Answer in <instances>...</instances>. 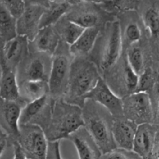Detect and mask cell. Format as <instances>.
<instances>
[{"instance_id":"obj_1","label":"cell","mask_w":159,"mask_h":159,"mask_svg":"<svg viewBox=\"0 0 159 159\" xmlns=\"http://www.w3.org/2000/svg\"><path fill=\"white\" fill-rule=\"evenodd\" d=\"M83 126L82 111L79 106L57 101L53 107L45 134L50 142L59 141L70 137Z\"/></svg>"},{"instance_id":"obj_2","label":"cell","mask_w":159,"mask_h":159,"mask_svg":"<svg viewBox=\"0 0 159 159\" xmlns=\"http://www.w3.org/2000/svg\"><path fill=\"white\" fill-rule=\"evenodd\" d=\"M99 71L93 62L77 61L71 67L69 80L67 86V102L79 106L84 102L85 97L97 85L100 79Z\"/></svg>"},{"instance_id":"obj_3","label":"cell","mask_w":159,"mask_h":159,"mask_svg":"<svg viewBox=\"0 0 159 159\" xmlns=\"http://www.w3.org/2000/svg\"><path fill=\"white\" fill-rule=\"evenodd\" d=\"M84 127L101 154L104 155L116 148L112 134V125L108 120L96 111L82 113Z\"/></svg>"},{"instance_id":"obj_4","label":"cell","mask_w":159,"mask_h":159,"mask_svg":"<svg viewBox=\"0 0 159 159\" xmlns=\"http://www.w3.org/2000/svg\"><path fill=\"white\" fill-rule=\"evenodd\" d=\"M25 129L20 133L19 144L26 159H48L49 144L45 132L37 125L22 126Z\"/></svg>"},{"instance_id":"obj_5","label":"cell","mask_w":159,"mask_h":159,"mask_svg":"<svg viewBox=\"0 0 159 159\" xmlns=\"http://www.w3.org/2000/svg\"><path fill=\"white\" fill-rule=\"evenodd\" d=\"M122 32L119 21L112 22L108 26L107 38L104 42L99 61V67L106 71L115 65L122 51Z\"/></svg>"},{"instance_id":"obj_6","label":"cell","mask_w":159,"mask_h":159,"mask_svg":"<svg viewBox=\"0 0 159 159\" xmlns=\"http://www.w3.org/2000/svg\"><path fill=\"white\" fill-rule=\"evenodd\" d=\"M124 102V114L138 125L148 124L152 119V102L147 93H134Z\"/></svg>"},{"instance_id":"obj_7","label":"cell","mask_w":159,"mask_h":159,"mask_svg":"<svg viewBox=\"0 0 159 159\" xmlns=\"http://www.w3.org/2000/svg\"><path fill=\"white\" fill-rule=\"evenodd\" d=\"M71 67L69 58L65 54L54 56L48 79L49 93L51 95L57 96L67 89Z\"/></svg>"},{"instance_id":"obj_8","label":"cell","mask_w":159,"mask_h":159,"mask_svg":"<svg viewBox=\"0 0 159 159\" xmlns=\"http://www.w3.org/2000/svg\"><path fill=\"white\" fill-rule=\"evenodd\" d=\"M85 99H90L105 107L113 116H124V102L109 87L107 82L100 79L97 85L85 96Z\"/></svg>"},{"instance_id":"obj_9","label":"cell","mask_w":159,"mask_h":159,"mask_svg":"<svg viewBox=\"0 0 159 159\" xmlns=\"http://www.w3.org/2000/svg\"><path fill=\"white\" fill-rule=\"evenodd\" d=\"M48 102V96H43L29 102L22 109L20 119V127L26 125H37L40 122L48 127L51 117L52 110Z\"/></svg>"},{"instance_id":"obj_10","label":"cell","mask_w":159,"mask_h":159,"mask_svg":"<svg viewBox=\"0 0 159 159\" xmlns=\"http://www.w3.org/2000/svg\"><path fill=\"white\" fill-rule=\"evenodd\" d=\"M45 9L41 6H26L21 16L16 20L17 35L32 41L40 30V22Z\"/></svg>"},{"instance_id":"obj_11","label":"cell","mask_w":159,"mask_h":159,"mask_svg":"<svg viewBox=\"0 0 159 159\" xmlns=\"http://www.w3.org/2000/svg\"><path fill=\"white\" fill-rule=\"evenodd\" d=\"M138 124L130 120H117L112 124V134L116 148L133 151Z\"/></svg>"},{"instance_id":"obj_12","label":"cell","mask_w":159,"mask_h":159,"mask_svg":"<svg viewBox=\"0 0 159 159\" xmlns=\"http://www.w3.org/2000/svg\"><path fill=\"white\" fill-rule=\"evenodd\" d=\"M155 141V131L149 124H142L138 126L133 151L142 159H148L153 151Z\"/></svg>"},{"instance_id":"obj_13","label":"cell","mask_w":159,"mask_h":159,"mask_svg":"<svg viewBox=\"0 0 159 159\" xmlns=\"http://www.w3.org/2000/svg\"><path fill=\"white\" fill-rule=\"evenodd\" d=\"M28 38L17 35L14 38L7 40L3 48L5 65L13 69L21 61L27 51Z\"/></svg>"},{"instance_id":"obj_14","label":"cell","mask_w":159,"mask_h":159,"mask_svg":"<svg viewBox=\"0 0 159 159\" xmlns=\"http://www.w3.org/2000/svg\"><path fill=\"white\" fill-rule=\"evenodd\" d=\"M65 16L67 20L76 23L84 29L99 26L98 25L101 20L100 13L96 9L88 6H79L75 9H70Z\"/></svg>"},{"instance_id":"obj_15","label":"cell","mask_w":159,"mask_h":159,"mask_svg":"<svg viewBox=\"0 0 159 159\" xmlns=\"http://www.w3.org/2000/svg\"><path fill=\"white\" fill-rule=\"evenodd\" d=\"M20 96V87L17 83L15 71L3 64L0 78V99L16 102Z\"/></svg>"},{"instance_id":"obj_16","label":"cell","mask_w":159,"mask_h":159,"mask_svg":"<svg viewBox=\"0 0 159 159\" xmlns=\"http://www.w3.org/2000/svg\"><path fill=\"white\" fill-rule=\"evenodd\" d=\"M32 41L34 48L37 51L53 54L57 50L59 37L54 26H47L39 30Z\"/></svg>"},{"instance_id":"obj_17","label":"cell","mask_w":159,"mask_h":159,"mask_svg":"<svg viewBox=\"0 0 159 159\" xmlns=\"http://www.w3.org/2000/svg\"><path fill=\"white\" fill-rule=\"evenodd\" d=\"M70 139L74 144L79 159H99L101 152L96 144L89 135L76 131L70 136Z\"/></svg>"},{"instance_id":"obj_18","label":"cell","mask_w":159,"mask_h":159,"mask_svg":"<svg viewBox=\"0 0 159 159\" xmlns=\"http://www.w3.org/2000/svg\"><path fill=\"white\" fill-rule=\"evenodd\" d=\"M99 34V26L85 29L79 39L70 46V52L75 56L87 54L93 49Z\"/></svg>"},{"instance_id":"obj_19","label":"cell","mask_w":159,"mask_h":159,"mask_svg":"<svg viewBox=\"0 0 159 159\" xmlns=\"http://www.w3.org/2000/svg\"><path fill=\"white\" fill-rule=\"evenodd\" d=\"M3 101H4V105L2 109L3 120L9 132L19 138L20 135V119L22 109L16 103V102Z\"/></svg>"},{"instance_id":"obj_20","label":"cell","mask_w":159,"mask_h":159,"mask_svg":"<svg viewBox=\"0 0 159 159\" xmlns=\"http://www.w3.org/2000/svg\"><path fill=\"white\" fill-rule=\"evenodd\" d=\"M71 9L68 2H52L45 9L40 22V29L47 26H54L65 16Z\"/></svg>"},{"instance_id":"obj_21","label":"cell","mask_w":159,"mask_h":159,"mask_svg":"<svg viewBox=\"0 0 159 159\" xmlns=\"http://www.w3.org/2000/svg\"><path fill=\"white\" fill-rule=\"evenodd\" d=\"M49 93L48 82L46 81L26 80L20 88V93L29 102L36 100Z\"/></svg>"},{"instance_id":"obj_22","label":"cell","mask_w":159,"mask_h":159,"mask_svg":"<svg viewBox=\"0 0 159 159\" xmlns=\"http://www.w3.org/2000/svg\"><path fill=\"white\" fill-rule=\"evenodd\" d=\"M142 21L146 29L153 37L159 36V8L154 3H149L143 9Z\"/></svg>"},{"instance_id":"obj_23","label":"cell","mask_w":159,"mask_h":159,"mask_svg":"<svg viewBox=\"0 0 159 159\" xmlns=\"http://www.w3.org/2000/svg\"><path fill=\"white\" fill-rule=\"evenodd\" d=\"M26 80L48 82L46 62L40 57H33L26 66Z\"/></svg>"},{"instance_id":"obj_24","label":"cell","mask_w":159,"mask_h":159,"mask_svg":"<svg viewBox=\"0 0 159 159\" xmlns=\"http://www.w3.org/2000/svg\"><path fill=\"white\" fill-rule=\"evenodd\" d=\"M0 35L6 40H11L17 36L16 20L2 3H0Z\"/></svg>"},{"instance_id":"obj_25","label":"cell","mask_w":159,"mask_h":159,"mask_svg":"<svg viewBox=\"0 0 159 159\" xmlns=\"http://www.w3.org/2000/svg\"><path fill=\"white\" fill-rule=\"evenodd\" d=\"M58 30L59 34L65 43L71 46L79 39L85 29L66 19L65 20H62Z\"/></svg>"},{"instance_id":"obj_26","label":"cell","mask_w":159,"mask_h":159,"mask_svg":"<svg viewBox=\"0 0 159 159\" xmlns=\"http://www.w3.org/2000/svg\"><path fill=\"white\" fill-rule=\"evenodd\" d=\"M127 62L135 73L140 75L144 66L143 53L139 48H133L129 50L127 55Z\"/></svg>"},{"instance_id":"obj_27","label":"cell","mask_w":159,"mask_h":159,"mask_svg":"<svg viewBox=\"0 0 159 159\" xmlns=\"http://www.w3.org/2000/svg\"><path fill=\"white\" fill-rule=\"evenodd\" d=\"M1 3L16 20L21 16L26 6L23 0H2Z\"/></svg>"},{"instance_id":"obj_28","label":"cell","mask_w":159,"mask_h":159,"mask_svg":"<svg viewBox=\"0 0 159 159\" xmlns=\"http://www.w3.org/2000/svg\"><path fill=\"white\" fill-rule=\"evenodd\" d=\"M124 37L129 44L139 41L141 38V30L138 23L134 22L127 23L124 29Z\"/></svg>"},{"instance_id":"obj_29","label":"cell","mask_w":159,"mask_h":159,"mask_svg":"<svg viewBox=\"0 0 159 159\" xmlns=\"http://www.w3.org/2000/svg\"><path fill=\"white\" fill-rule=\"evenodd\" d=\"M99 159H142L137 154L130 151L116 148L107 154L101 155Z\"/></svg>"},{"instance_id":"obj_30","label":"cell","mask_w":159,"mask_h":159,"mask_svg":"<svg viewBox=\"0 0 159 159\" xmlns=\"http://www.w3.org/2000/svg\"><path fill=\"white\" fill-rule=\"evenodd\" d=\"M124 80L127 89L135 93L139 82V75L131 69L127 62H126L124 68Z\"/></svg>"},{"instance_id":"obj_31","label":"cell","mask_w":159,"mask_h":159,"mask_svg":"<svg viewBox=\"0 0 159 159\" xmlns=\"http://www.w3.org/2000/svg\"><path fill=\"white\" fill-rule=\"evenodd\" d=\"M153 75L150 70L144 71L139 75V82L135 93H146L153 85Z\"/></svg>"},{"instance_id":"obj_32","label":"cell","mask_w":159,"mask_h":159,"mask_svg":"<svg viewBox=\"0 0 159 159\" xmlns=\"http://www.w3.org/2000/svg\"><path fill=\"white\" fill-rule=\"evenodd\" d=\"M48 156H50V159H63L61 155L59 141L51 142V144H49Z\"/></svg>"},{"instance_id":"obj_33","label":"cell","mask_w":159,"mask_h":159,"mask_svg":"<svg viewBox=\"0 0 159 159\" xmlns=\"http://www.w3.org/2000/svg\"><path fill=\"white\" fill-rule=\"evenodd\" d=\"M26 6H38L48 9L51 2L49 0H23Z\"/></svg>"},{"instance_id":"obj_34","label":"cell","mask_w":159,"mask_h":159,"mask_svg":"<svg viewBox=\"0 0 159 159\" xmlns=\"http://www.w3.org/2000/svg\"><path fill=\"white\" fill-rule=\"evenodd\" d=\"M12 159H26V155L18 142L14 144V155Z\"/></svg>"},{"instance_id":"obj_35","label":"cell","mask_w":159,"mask_h":159,"mask_svg":"<svg viewBox=\"0 0 159 159\" xmlns=\"http://www.w3.org/2000/svg\"><path fill=\"white\" fill-rule=\"evenodd\" d=\"M6 141H0V158L2 156L3 153L6 151Z\"/></svg>"},{"instance_id":"obj_36","label":"cell","mask_w":159,"mask_h":159,"mask_svg":"<svg viewBox=\"0 0 159 159\" xmlns=\"http://www.w3.org/2000/svg\"><path fill=\"white\" fill-rule=\"evenodd\" d=\"M83 1L92 3H106L109 2H111L112 0H83Z\"/></svg>"},{"instance_id":"obj_37","label":"cell","mask_w":159,"mask_h":159,"mask_svg":"<svg viewBox=\"0 0 159 159\" xmlns=\"http://www.w3.org/2000/svg\"><path fill=\"white\" fill-rule=\"evenodd\" d=\"M154 157H155V159H159V144H158V147L155 148V154H154Z\"/></svg>"},{"instance_id":"obj_38","label":"cell","mask_w":159,"mask_h":159,"mask_svg":"<svg viewBox=\"0 0 159 159\" xmlns=\"http://www.w3.org/2000/svg\"><path fill=\"white\" fill-rule=\"evenodd\" d=\"M50 2H68L70 3L71 1L72 0H49Z\"/></svg>"},{"instance_id":"obj_39","label":"cell","mask_w":159,"mask_h":159,"mask_svg":"<svg viewBox=\"0 0 159 159\" xmlns=\"http://www.w3.org/2000/svg\"><path fill=\"white\" fill-rule=\"evenodd\" d=\"M158 107H159V89H158Z\"/></svg>"},{"instance_id":"obj_40","label":"cell","mask_w":159,"mask_h":159,"mask_svg":"<svg viewBox=\"0 0 159 159\" xmlns=\"http://www.w3.org/2000/svg\"><path fill=\"white\" fill-rule=\"evenodd\" d=\"M1 2H2V0H0V3H1Z\"/></svg>"}]
</instances>
